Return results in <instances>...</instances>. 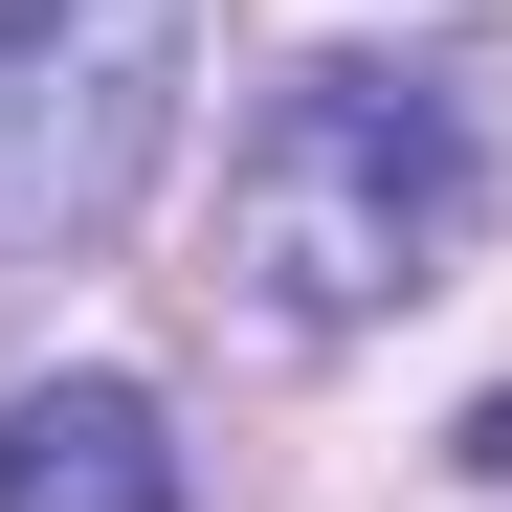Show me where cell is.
Returning <instances> with one entry per match:
<instances>
[{"label": "cell", "instance_id": "4", "mask_svg": "<svg viewBox=\"0 0 512 512\" xmlns=\"http://www.w3.org/2000/svg\"><path fill=\"white\" fill-rule=\"evenodd\" d=\"M468 446H490V468H512V401H490V423H468Z\"/></svg>", "mask_w": 512, "mask_h": 512}, {"label": "cell", "instance_id": "1", "mask_svg": "<svg viewBox=\"0 0 512 512\" xmlns=\"http://www.w3.org/2000/svg\"><path fill=\"white\" fill-rule=\"evenodd\" d=\"M490 223V67H290L223 156V268L268 334H379L401 290H446Z\"/></svg>", "mask_w": 512, "mask_h": 512}, {"label": "cell", "instance_id": "2", "mask_svg": "<svg viewBox=\"0 0 512 512\" xmlns=\"http://www.w3.org/2000/svg\"><path fill=\"white\" fill-rule=\"evenodd\" d=\"M179 112V0H0V268H67Z\"/></svg>", "mask_w": 512, "mask_h": 512}, {"label": "cell", "instance_id": "3", "mask_svg": "<svg viewBox=\"0 0 512 512\" xmlns=\"http://www.w3.org/2000/svg\"><path fill=\"white\" fill-rule=\"evenodd\" d=\"M0 512H179V423L134 379H23L0 401Z\"/></svg>", "mask_w": 512, "mask_h": 512}]
</instances>
